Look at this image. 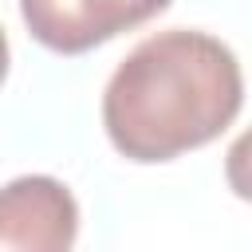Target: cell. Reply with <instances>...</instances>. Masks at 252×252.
I'll return each instance as SVG.
<instances>
[{
  "instance_id": "4",
  "label": "cell",
  "mask_w": 252,
  "mask_h": 252,
  "mask_svg": "<svg viewBox=\"0 0 252 252\" xmlns=\"http://www.w3.org/2000/svg\"><path fill=\"white\" fill-rule=\"evenodd\" d=\"M224 181L240 201H252V126L224 154Z\"/></svg>"
},
{
  "instance_id": "2",
  "label": "cell",
  "mask_w": 252,
  "mask_h": 252,
  "mask_svg": "<svg viewBox=\"0 0 252 252\" xmlns=\"http://www.w3.org/2000/svg\"><path fill=\"white\" fill-rule=\"evenodd\" d=\"M165 8L169 0H20L32 39L59 55H83Z\"/></svg>"
},
{
  "instance_id": "3",
  "label": "cell",
  "mask_w": 252,
  "mask_h": 252,
  "mask_svg": "<svg viewBox=\"0 0 252 252\" xmlns=\"http://www.w3.org/2000/svg\"><path fill=\"white\" fill-rule=\"evenodd\" d=\"M79 205L47 173L12 177L0 193V252H71Z\"/></svg>"
},
{
  "instance_id": "1",
  "label": "cell",
  "mask_w": 252,
  "mask_h": 252,
  "mask_svg": "<svg viewBox=\"0 0 252 252\" xmlns=\"http://www.w3.org/2000/svg\"><path fill=\"white\" fill-rule=\"evenodd\" d=\"M244 102V75L228 43L197 28L142 39L102 91L110 146L142 165L213 142Z\"/></svg>"
}]
</instances>
